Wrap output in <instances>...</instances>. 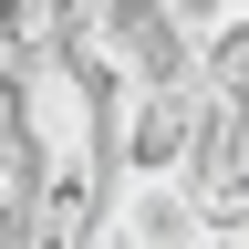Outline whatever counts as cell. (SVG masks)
Segmentation results:
<instances>
[{
    "label": "cell",
    "instance_id": "obj_1",
    "mask_svg": "<svg viewBox=\"0 0 249 249\" xmlns=\"http://www.w3.org/2000/svg\"><path fill=\"white\" fill-rule=\"evenodd\" d=\"M197 135V73L187 83H114V177H177Z\"/></svg>",
    "mask_w": 249,
    "mask_h": 249
},
{
    "label": "cell",
    "instance_id": "obj_2",
    "mask_svg": "<svg viewBox=\"0 0 249 249\" xmlns=\"http://www.w3.org/2000/svg\"><path fill=\"white\" fill-rule=\"evenodd\" d=\"M197 83H208L218 104L249 124V11H239L229 31H208V52H197Z\"/></svg>",
    "mask_w": 249,
    "mask_h": 249
}]
</instances>
